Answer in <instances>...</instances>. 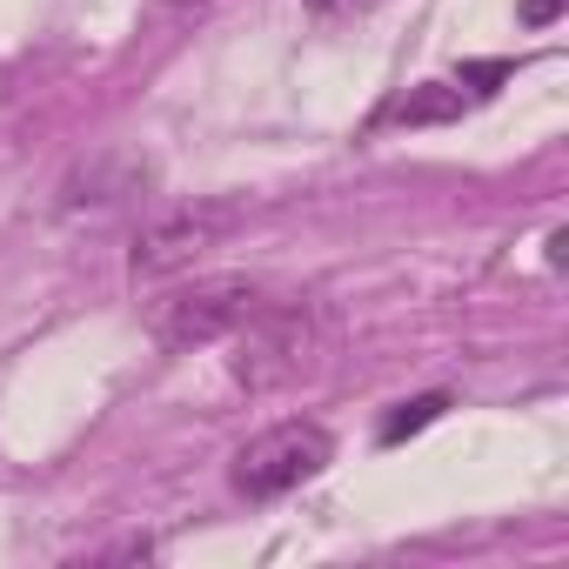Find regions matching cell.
<instances>
[{"mask_svg": "<svg viewBox=\"0 0 569 569\" xmlns=\"http://www.w3.org/2000/svg\"><path fill=\"white\" fill-rule=\"evenodd\" d=\"M456 114H462V88H442V81L409 88L402 101H389V108H382V121H389V128H422V121H456Z\"/></svg>", "mask_w": 569, "mask_h": 569, "instance_id": "4", "label": "cell"}, {"mask_svg": "<svg viewBox=\"0 0 569 569\" xmlns=\"http://www.w3.org/2000/svg\"><path fill=\"white\" fill-rule=\"evenodd\" d=\"M329 456H336V442H329L322 422H274V429H261V436L234 456V489L254 496V502L289 496V489H302L309 476H322Z\"/></svg>", "mask_w": 569, "mask_h": 569, "instance_id": "2", "label": "cell"}, {"mask_svg": "<svg viewBox=\"0 0 569 569\" xmlns=\"http://www.w3.org/2000/svg\"><path fill=\"white\" fill-rule=\"evenodd\" d=\"M241 221H248L241 201H188V208H174V214H161V221H148L134 234V274H174L201 248H214L221 234H234Z\"/></svg>", "mask_w": 569, "mask_h": 569, "instance_id": "3", "label": "cell"}, {"mask_svg": "<svg viewBox=\"0 0 569 569\" xmlns=\"http://www.w3.org/2000/svg\"><path fill=\"white\" fill-rule=\"evenodd\" d=\"M442 409H449V396H416V402H402V409L382 422V442H409V436H416V429H429Z\"/></svg>", "mask_w": 569, "mask_h": 569, "instance_id": "5", "label": "cell"}, {"mask_svg": "<svg viewBox=\"0 0 569 569\" xmlns=\"http://www.w3.org/2000/svg\"><path fill=\"white\" fill-rule=\"evenodd\" d=\"M562 14V0H522V28H549Z\"/></svg>", "mask_w": 569, "mask_h": 569, "instance_id": "7", "label": "cell"}, {"mask_svg": "<svg viewBox=\"0 0 569 569\" xmlns=\"http://www.w3.org/2000/svg\"><path fill=\"white\" fill-rule=\"evenodd\" d=\"M268 316V296L241 274H214V281H194V289H174L168 302H154L148 329L161 349H208V342H228L241 329H254Z\"/></svg>", "mask_w": 569, "mask_h": 569, "instance_id": "1", "label": "cell"}, {"mask_svg": "<svg viewBox=\"0 0 569 569\" xmlns=\"http://www.w3.org/2000/svg\"><path fill=\"white\" fill-rule=\"evenodd\" d=\"M362 8H376V0H309V14H322V21H342V14H362Z\"/></svg>", "mask_w": 569, "mask_h": 569, "instance_id": "6", "label": "cell"}]
</instances>
